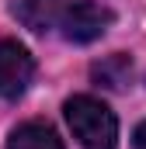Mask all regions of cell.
I'll return each mask as SVG.
<instances>
[{"label":"cell","mask_w":146,"mask_h":149,"mask_svg":"<svg viewBox=\"0 0 146 149\" xmlns=\"http://www.w3.org/2000/svg\"><path fill=\"white\" fill-rule=\"evenodd\" d=\"M32 76H35L32 52L14 38H0V97H7V101L21 97L28 90Z\"/></svg>","instance_id":"cell-3"},{"label":"cell","mask_w":146,"mask_h":149,"mask_svg":"<svg viewBox=\"0 0 146 149\" xmlns=\"http://www.w3.org/2000/svg\"><path fill=\"white\" fill-rule=\"evenodd\" d=\"M91 80L98 87H108V90H122L132 83V59L115 52V56H105L101 63L91 66Z\"/></svg>","instance_id":"cell-6"},{"label":"cell","mask_w":146,"mask_h":149,"mask_svg":"<svg viewBox=\"0 0 146 149\" xmlns=\"http://www.w3.org/2000/svg\"><path fill=\"white\" fill-rule=\"evenodd\" d=\"M132 146H136V149H146V121L136 128V135H132Z\"/></svg>","instance_id":"cell-7"},{"label":"cell","mask_w":146,"mask_h":149,"mask_svg":"<svg viewBox=\"0 0 146 149\" xmlns=\"http://www.w3.org/2000/svg\"><path fill=\"white\" fill-rule=\"evenodd\" d=\"M111 21H115L111 7L98 3V0H73V3H66V10L59 17V28H63V35L70 42L87 45V42L105 35L111 28Z\"/></svg>","instance_id":"cell-2"},{"label":"cell","mask_w":146,"mask_h":149,"mask_svg":"<svg viewBox=\"0 0 146 149\" xmlns=\"http://www.w3.org/2000/svg\"><path fill=\"white\" fill-rule=\"evenodd\" d=\"M7 149H63V139L45 121H25L11 132Z\"/></svg>","instance_id":"cell-5"},{"label":"cell","mask_w":146,"mask_h":149,"mask_svg":"<svg viewBox=\"0 0 146 149\" xmlns=\"http://www.w3.org/2000/svg\"><path fill=\"white\" fill-rule=\"evenodd\" d=\"M63 111H66V121H70L80 149H115L118 118L111 114V108L105 101H98L91 94H77L63 104Z\"/></svg>","instance_id":"cell-1"},{"label":"cell","mask_w":146,"mask_h":149,"mask_svg":"<svg viewBox=\"0 0 146 149\" xmlns=\"http://www.w3.org/2000/svg\"><path fill=\"white\" fill-rule=\"evenodd\" d=\"M66 3H70V0H14L11 14H14L25 28H32V31L42 35V31H49L52 24H59Z\"/></svg>","instance_id":"cell-4"}]
</instances>
